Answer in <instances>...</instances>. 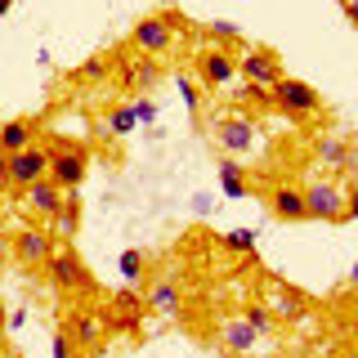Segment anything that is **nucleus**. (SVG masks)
<instances>
[{
    "instance_id": "f03ea898",
    "label": "nucleus",
    "mask_w": 358,
    "mask_h": 358,
    "mask_svg": "<svg viewBox=\"0 0 358 358\" xmlns=\"http://www.w3.org/2000/svg\"><path fill=\"white\" fill-rule=\"evenodd\" d=\"M175 27H184V14H148V18L134 22L130 45L143 54V59H162V54H171V45H175Z\"/></svg>"
},
{
    "instance_id": "39448f33",
    "label": "nucleus",
    "mask_w": 358,
    "mask_h": 358,
    "mask_svg": "<svg viewBox=\"0 0 358 358\" xmlns=\"http://www.w3.org/2000/svg\"><path fill=\"white\" fill-rule=\"evenodd\" d=\"M193 76H197V85L201 90H224V85H233L238 81V59H233L224 45H210V50H201L197 54V63H193Z\"/></svg>"
},
{
    "instance_id": "bb28decb",
    "label": "nucleus",
    "mask_w": 358,
    "mask_h": 358,
    "mask_svg": "<svg viewBox=\"0 0 358 358\" xmlns=\"http://www.w3.org/2000/svg\"><path fill=\"white\" fill-rule=\"evenodd\" d=\"M224 242H229L233 251H251V246H255V233H246V229H238V233H229V238H224Z\"/></svg>"
},
{
    "instance_id": "473e14b6",
    "label": "nucleus",
    "mask_w": 358,
    "mask_h": 358,
    "mask_svg": "<svg viewBox=\"0 0 358 358\" xmlns=\"http://www.w3.org/2000/svg\"><path fill=\"white\" fill-rule=\"evenodd\" d=\"M9 5H14V0H0V14H9Z\"/></svg>"
},
{
    "instance_id": "aec40b11",
    "label": "nucleus",
    "mask_w": 358,
    "mask_h": 358,
    "mask_svg": "<svg viewBox=\"0 0 358 358\" xmlns=\"http://www.w3.org/2000/svg\"><path fill=\"white\" fill-rule=\"evenodd\" d=\"M318 162L322 166H345L350 162V148L341 139H318Z\"/></svg>"
},
{
    "instance_id": "412c9836",
    "label": "nucleus",
    "mask_w": 358,
    "mask_h": 358,
    "mask_svg": "<svg viewBox=\"0 0 358 358\" xmlns=\"http://www.w3.org/2000/svg\"><path fill=\"white\" fill-rule=\"evenodd\" d=\"M76 224H81V210H76V197H72V201H63V206H59V215H54V229H59L63 238H72Z\"/></svg>"
},
{
    "instance_id": "7ed1b4c3",
    "label": "nucleus",
    "mask_w": 358,
    "mask_h": 358,
    "mask_svg": "<svg viewBox=\"0 0 358 358\" xmlns=\"http://www.w3.org/2000/svg\"><path fill=\"white\" fill-rule=\"evenodd\" d=\"M210 139H215L220 157H251L260 148V126L251 117H242V112H229V117H220L210 126Z\"/></svg>"
},
{
    "instance_id": "0eeeda50",
    "label": "nucleus",
    "mask_w": 358,
    "mask_h": 358,
    "mask_svg": "<svg viewBox=\"0 0 358 358\" xmlns=\"http://www.w3.org/2000/svg\"><path fill=\"white\" fill-rule=\"evenodd\" d=\"M36 179H50V148H41V143H31V148H22L9 157V175H5V184L9 188H31Z\"/></svg>"
},
{
    "instance_id": "f704fd0d",
    "label": "nucleus",
    "mask_w": 358,
    "mask_h": 358,
    "mask_svg": "<svg viewBox=\"0 0 358 358\" xmlns=\"http://www.w3.org/2000/svg\"><path fill=\"white\" fill-rule=\"evenodd\" d=\"M354 282H358V264H354Z\"/></svg>"
},
{
    "instance_id": "dca6fc26",
    "label": "nucleus",
    "mask_w": 358,
    "mask_h": 358,
    "mask_svg": "<svg viewBox=\"0 0 358 358\" xmlns=\"http://www.w3.org/2000/svg\"><path fill=\"white\" fill-rule=\"evenodd\" d=\"M220 184L224 197H246V171L238 166V157H220Z\"/></svg>"
},
{
    "instance_id": "1a4fd4ad",
    "label": "nucleus",
    "mask_w": 358,
    "mask_h": 358,
    "mask_svg": "<svg viewBox=\"0 0 358 358\" xmlns=\"http://www.w3.org/2000/svg\"><path fill=\"white\" fill-rule=\"evenodd\" d=\"M45 268H50V282L59 287V291H76V287H85V282H90L81 255H76L72 246H54V255L45 260Z\"/></svg>"
},
{
    "instance_id": "4468645a",
    "label": "nucleus",
    "mask_w": 358,
    "mask_h": 358,
    "mask_svg": "<svg viewBox=\"0 0 358 358\" xmlns=\"http://www.w3.org/2000/svg\"><path fill=\"white\" fill-rule=\"evenodd\" d=\"M31 143H36V121H31V117H14V121L0 126V152H5V157L31 148Z\"/></svg>"
},
{
    "instance_id": "cd10ccee",
    "label": "nucleus",
    "mask_w": 358,
    "mask_h": 358,
    "mask_svg": "<svg viewBox=\"0 0 358 358\" xmlns=\"http://www.w3.org/2000/svg\"><path fill=\"white\" fill-rule=\"evenodd\" d=\"M54 358H72V336H67L63 327L54 331Z\"/></svg>"
},
{
    "instance_id": "c756f323",
    "label": "nucleus",
    "mask_w": 358,
    "mask_h": 358,
    "mask_svg": "<svg viewBox=\"0 0 358 358\" xmlns=\"http://www.w3.org/2000/svg\"><path fill=\"white\" fill-rule=\"evenodd\" d=\"M341 5H345V14H350V22L358 27V0H341Z\"/></svg>"
},
{
    "instance_id": "2f4dec72",
    "label": "nucleus",
    "mask_w": 358,
    "mask_h": 358,
    "mask_svg": "<svg viewBox=\"0 0 358 358\" xmlns=\"http://www.w3.org/2000/svg\"><path fill=\"white\" fill-rule=\"evenodd\" d=\"M5 175H9V157L0 152V184H5Z\"/></svg>"
},
{
    "instance_id": "72a5a7b5",
    "label": "nucleus",
    "mask_w": 358,
    "mask_h": 358,
    "mask_svg": "<svg viewBox=\"0 0 358 358\" xmlns=\"http://www.w3.org/2000/svg\"><path fill=\"white\" fill-rule=\"evenodd\" d=\"M0 318H5V300H0Z\"/></svg>"
},
{
    "instance_id": "20e7f679",
    "label": "nucleus",
    "mask_w": 358,
    "mask_h": 358,
    "mask_svg": "<svg viewBox=\"0 0 358 358\" xmlns=\"http://www.w3.org/2000/svg\"><path fill=\"white\" fill-rule=\"evenodd\" d=\"M85 171H90V152L81 143H50V179L63 193H76L85 184Z\"/></svg>"
},
{
    "instance_id": "9b49d317",
    "label": "nucleus",
    "mask_w": 358,
    "mask_h": 358,
    "mask_svg": "<svg viewBox=\"0 0 358 358\" xmlns=\"http://www.w3.org/2000/svg\"><path fill=\"white\" fill-rule=\"evenodd\" d=\"M268 210H273V220H282V224H305L309 220L305 188L300 184H278L273 193H268Z\"/></svg>"
},
{
    "instance_id": "6ab92c4d",
    "label": "nucleus",
    "mask_w": 358,
    "mask_h": 358,
    "mask_svg": "<svg viewBox=\"0 0 358 358\" xmlns=\"http://www.w3.org/2000/svg\"><path fill=\"white\" fill-rule=\"evenodd\" d=\"M175 85H179V94H184L188 112H193V117H201V85H197V76L179 72V76H175Z\"/></svg>"
},
{
    "instance_id": "4be33fe9",
    "label": "nucleus",
    "mask_w": 358,
    "mask_h": 358,
    "mask_svg": "<svg viewBox=\"0 0 358 358\" xmlns=\"http://www.w3.org/2000/svg\"><path fill=\"white\" fill-rule=\"evenodd\" d=\"M103 76H108V59H99V54H94V59H85L81 67H76V81H85V85L103 81Z\"/></svg>"
},
{
    "instance_id": "5701e85b",
    "label": "nucleus",
    "mask_w": 358,
    "mask_h": 358,
    "mask_svg": "<svg viewBox=\"0 0 358 358\" xmlns=\"http://www.w3.org/2000/svg\"><path fill=\"white\" fill-rule=\"evenodd\" d=\"M134 126H139V121H134L130 103H126V108H112V117H108V130H112V134H130Z\"/></svg>"
},
{
    "instance_id": "b1692460",
    "label": "nucleus",
    "mask_w": 358,
    "mask_h": 358,
    "mask_svg": "<svg viewBox=\"0 0 358 358\" xmlns=\"http://www.w3.org/2000/svg\"><path fill=\"white\" fill-rule=\"evenodd\" d=\"M121 273H126L130 282H139V278H143V251H134V246L121 251Z\"/></svg>"
},
{
    "instance_id": "2eb2a0df",
    "label": "nucleus",
    "mask_w": 358,
    "mask_h": 358,
    "mask_svg": "<svg viewBox=\"0 0 358 358\" xmlns=\"http://www.w3.org/2000/svg\"><path fill=\"white\" fill-rule=\"evenodd\" d=\"M121 85H130V90H148L157 81V63L152 59H130V63H121V76H117Z\"/></svg>"
},
{
    "instance_id": "393cba45",
    "label": "nucleus",
    "mask_w": 358,
    "mask_h": 358,
    "mask_svg": "<svg viewBox=\"0 0 358 358\" xmlns=\"http://www.w3.org/2000/svg\"><path fill=\"white\" fill-rule=\"evenodd\" d=\"M246 318V327H251L255 336H264V331H273V318H268V309H246L242 313Z\"/></svg>"
},
{
    "instance_id": "f257e3e1",
    "label": "nucleus",
    "mask_w": 358,
    "mask_h": 358,
    "mask_svg": "<svg viewBox=\"0 0 358 358\" xmlns=\"http://www.w3.org/2000/svg\"><path fill=\"white\" fill-rule=\"evenodd\" d=\"M268 99H273V108L287 112L291 121H309V117L322 112V94L309 81H300V76H278L273 90H268Z\"/></svg>"
},
{
    "instance_id": "c85d7f7f",
    "label": "nucleus",
    "mask_w": 358,
    "mask_h": 358,
    "mask_svg": "<svg viewBox=\"0 0 358 358\" xmlns=\"http://www.w3.org/2000/svg\"><path fill=\"white\" fill-rule=\"evenodd\" d=\"M210 36H220V41H238V27H233V22H210Z\"/></svg>"
},
{
    "instance_id": "9d476101",
    "label": "nucleus",
    "mask_w": 358,
    "mask_h": 358,
    "mask_svg": "<svg viewBox=\"0 0 358 358\" xmlns=\"http://www.w3.org/2000/svg\"><path fill=\"white\" fill-rule=\"evenodd\" d=\"M54 255V238H50V229H18L14 233V260L18 264H27V268H36V264H45Z\"/></svg>"
},
{
    "instance_id": "a878e982",
    "label": "nucleus",
    "mask_w": 358,
    "mask_h": 358,
    "mask_svg": "<svg viewBox=\"0 0 358 358\" xmlns=\"http://www.w3.org/2000/svg\"><path fill=\"white\" fill-rule=\"evenodd\" d=\"M130 112H134V121H139V126H152V121H157V103H152V99H134Z\"/></svg>"
},
{
    "instance_id": "7c9ffc66",
    "label": "nucleus",
    "mask_w": 358,
    "mask_h": 358,
    "mask_svg": "<svg viewBox=\"0 0 358 358\" xmlns=\"http://www.w3.org/2000/svg\"><path fill=\"white\" fill-rule=\"evenodd\" d=\"M345 215H354V220H358V193H350V201H345Z\"/></svg>"
},
{
    "instance_id": "ddd939ff",
    "label": "nucleus",
    "mask_w": 358,
    "mask_h": 358,
    "mask_svg": "<svg viewBox=\"0 0 358 358\" xmlns=\"http://www.w3.org/2000/svg\"><path fill=\"white\" fill-rule=\"evenodd\" d=\"M63 331L72 336V345H81V350H94V345L103 341V318H99V313H90V309H76V313H67Z\"/></svg>"
},
{
    "instance_id": "f8f14e48",
    "label": "nucleus",
    "mask_w": 358,
    "mask_h": 358,
    "mask_svg": "<svg viewBox=\"0 0 358 358\" xmlns=\"http://www.w3.org/2000/svg\"><path fill=\"white\" fill-rule=\"evenodd\" d=\"M22 201H27V210L36 220H54V215H59V206L67 201V193L54 184V179H36L31 188H22Z\"/></svg>"
},
{
    "instance_id": "6e6552de",
    "label": "nucleus",
    "mask_w": 358,
    "mask_h": 358,
    "mask_svg": "<svg viewBox=\"0 0 358 358\" xmlns=\"http://www.w3.org/2000/svg\"><path fill=\"white\" fill-rule=\"evenodd\" d=\"M238 76H246V85H251V90L268 94L273 81H278V76H287V72H282V63H278L273 50H246L242 59H238Z\"/></svg>"
},
{
    "instance_id": "423d86ee",
    "label": "nucleus",
    "mask_w": 358,
    "mask_h": 358,
    "mask_svg": "<svg viewBox=\"0 0 358 358\" xmlns=\"http://www.w3.org/2000/svg\"><path fill=\"white\" fill-rule=\"evenodd\" d=\"M345 201H350V193H345L341 184H331V179H313V184H305V210H309V220L341 224L345 220Z\"/></svg>"
},
{
    "instance_id": "f3484780",
    "label": "nucleus",
    "mask_w": 358,
    "mask_h": 358,
    "mask_svg": "<svg viewBox=\"0 0 358 358\" xmlns=\"http://www.w3.org/2000/svg\"><path fill=\"white\" fill-rule=\"evenodd\" d=\"M224 345L229 350H238V354H246L255 345V331L246 327V318H233V322H224Z\"/></svg>"
},
{
    "instance_id": "a211bd4d",
    "label": "nucleus",
    "mask_w": 358,
    "mask_h": 358,
    "mask_svg": "<svg viewBox=\"0 0 358 358\" xmlns=\"http://www.w3.org/2000/svg\"><path fill=\"white\" fill-rule=\"evenodd\" d=\"M148 305L162 309V313H175V309H179V287L171 282V278H162V282L148 291Z\"/></svg>"
}]
</instances>
